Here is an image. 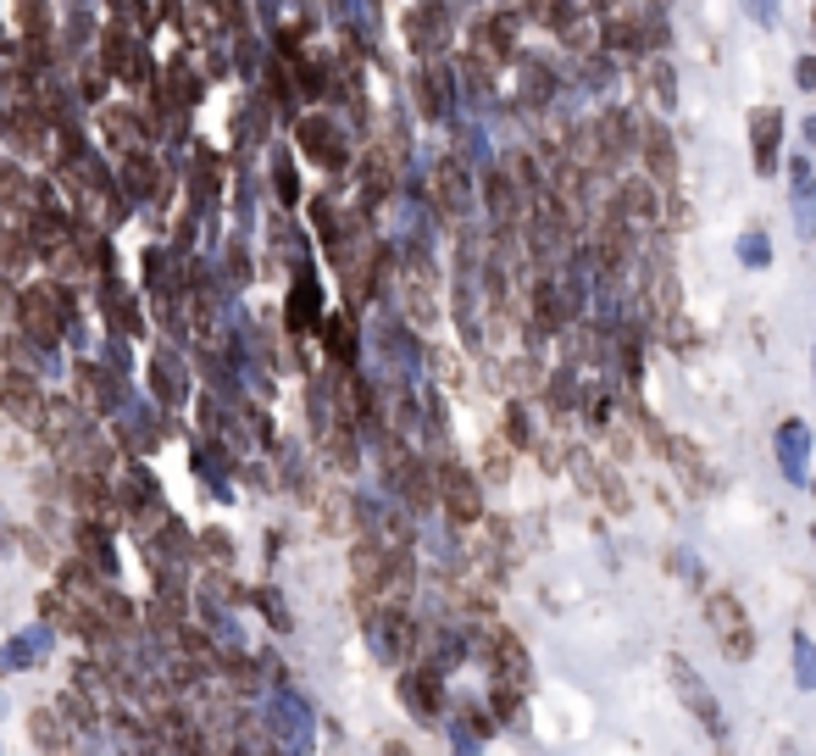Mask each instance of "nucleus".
Instances as JSON below:
<instances>
[{
	"instance_id": "24",
	"label": "nucleus",
	"mask_w": 816,
	"mask_h": 756,
	"mask_svg": "<svg viewBox=\"0 0 816 756\" xmlns=\"http://www.w3.org/2000/svg\"><path fill=\"white\" fill-rule=\"evenodd\" d=\"M106 134H112V145H117V150H134V139H139V123H134L128 112H106Z\"/></svg>"
},
{
	"instance_id": "7",
	"label": "nucleus",
	"mask_w": 816,
	"mask_h": 756,
	"mask_svg": "<svg viewBox=\"0 0 816 756\" xmlns=\"http://www.w3.org/2000/svg\"><path fill=\"white\" fill-rule=\"evenodd\" d=\"M639 150H645L650 179H656L661 190H672V184H678V150H672V134H667L661 123H650V128H645V139H639Z\"/></svg>"
},
{
	"instance_id": "17",
	"label": "nucleus",
	"mask_w": 816,
	"mask_h": 756,
	"mask_svg": "<svg viewBox=\"0 0 816 756\" xmlns=\"http://www.w3.org/2000/svg\"><path fill=\"white\" fill-rule=\"evenodd\" d=\"M406 29H411V45H417V50H439V40H444V18H439V7H417Z\"/></svg>"
},
{
	"instance_id": "5",
	"label": "nucleus",
	"mask_w": 816,
	"mask_h": 756,
	"mask_svg": "<svg viewBox=\"0 0 816 756\" xmlns=\"http://www.w3.org/2000/svg\"><path fill=\"white\" fill-rule=\"evenodd\" d=\"M672 685H678V696L689 701V712L700 718V729L705 734H722V718H716V701H711V690L694 679V667L683 662V656H672Z\"/></svg>"
},
{
	"instance_id": "18",
	"label": "nucleus",
	"mask_w": 816,
	"mask_h": 756,
	"mask_svg": "<svg viewBox=\"0 0 816 756\" xmlns=\"http://www.w3.org/2000/svg\"><path fill=\"white\" fill-rule=\"evenodd\" d=\"M7 128H12V145H18V150H45V117H39V112L18 106Z\"/></svg>"
},
{
	"instance_id": "2",
	"label": "nucleus",
	"mask_w": 816,
	"mask_h": 756,
	"mask_svg": "<svg viewBox=\"0 0 816 756\" xmlns=\"http://www.w3.org/2000/svg\"><path fill=\"white\" fill-rule=\"evenodd\" d=\"M0 406H7V417L23 429H45V411H50L34 373H0Z\"/></svg>"
},
{
	"instance_id": "4",
	"label": "nucleus",
	"mask_w": 816,
	"mask_h": 756,
	"mask_svg": "<svg viewBox=\"0 0 816 756\" xmlns=\"http://www.w3.org/2000/svg\"><path fill=\"white\" fill-rule=\"evenodd\" d=\"M656 179H622L616 184V195H611V206L633 223V228H656L661 223V201H656Z\"/></svg>"
},
{
	"instance_id": "21",
	"label": "nucleus",
	"mask_w": 816,
	"mask_h": 756,
	"mask_svg": "<svg viewBox=\"0 0 816 756\" xmlns=\"http://www.w3.org/2000/svg\"><path fill=\"white\" fill-rule=\"evenodd\" d=\"M772 150H778V112H761L756 117V167H772Z\"/></svg>"
},
{
	"instance_id": "16",
	"label": "nucleus",
	"mask_w": 816,
	"mask_h": 756,
	"mask_svg": "<svg viewBox=\"0 0 816 756\" xmlns=\"http://www.w3.org/2000/svg\"><path fill=\"white\" fill-rule=\"evenodd\" d=\"M67 729H72L67 712H34V718H29V734H34L39 745H50V751H67V745H72Z\"/></svg>"
},
{
	"instance_id": "6",
	"label": "nucleus",
	"mask_w": 816,
	"mask_h": 756,
	"mask_svg": "<svg viewBox=\"0 0 816 756\" xmlns=\"http://www.w3.org/2000/svg\"><path fill=\"white\" fill-rule=\"evenodd\" d=\"M489 662H495L500 679L528 685V651H522V640H517L506 623H489Z\"/></svg>"
},
{
	"instance_id": "10",
	"label": "nucleus",
	"mask_w": 816,
	"mask_h": 756,
	"mask_svg": "<svg viewBox=\"0 0 816 756\" xmlns=\"http://www.w3.org/2000/svg\"><path fill=\"white\" fill-rule=\"evenodd\" d=\"M72 390L83 395V406L95 411V417H106V411L117 406V384H112L95 362H78V368H72Z\"/></svg>"
},
{
	"instance_id": "11",
	"label": "nucleus",
	"mask_w": 816,
	"mask_h": 756,
	"mask_svg": "<svg viewBox=\"0 0 816 756\" xmlns=\"http://www.w3.org/2000/svg\"><path fill=\"white\" fill-rule=\"evenodd\" d=\"M78 556H83L89 567H101V578H112V573H117V551H112V540H106V523H101V518H83V523H78Z\"/></svg>"
},
{
	"instance_id": "19",
	"label": "nucleus",
	"mask_w": 816,
	"mask_h": 756,
	"mask_svg": "<svg viewBox=\"0 0 816 756\" xmlns=\"http://www.w3.org/2000/svg\"><path fill=\"white\" fill-rule=\"evenodd\" d=\"M61 712H67L72 729H95V723H101V718H95V701H89V690H78V685L61 696Z\"/></svg>"
},
{
	"instance_id": "26",
	"label": "nucleus",
	"mask_w": 816,
	"mask_h": 756,
	"mask_svg": "<svg viewBox=\"0 0 816 756\" xmlns=\"http://www.w3.org/2000/svg\"><path fill=\"white\" fill-rule=\"evenodd\" d=\"M201 540H206V556L228 562V534H223V529H212V534H201Z\"/></svg>"
},
{
	"instance_id": "15",
	"label": "nucleus",
	"mask_w": 816,
	"mask_h": 756,
	"mask_svg": "<svg viewBox=\"0 0 816 756\" xmlns=\"http://www.w3.org/2000/svg\"><path fill=\"white\" fill-rule=\"evenodd\" d=\"M101 306H106V323H112V334H134L139 328V306L117 290V284H106L101 290Z\"/></svg>"
},
{
	"instance_id": "22",
	"label": "nucleus",
	"mask_w": 816,
	"mask_h": 756,
	"mask_svg": "<svg viewBox=\"0 0 816 756\" xmlns=\"http://www.w3.org/2000/svg\"><path fill=\"white\" fill-rule=\"evenodd\" d=\"M0 201H7V206H29L34 201V190H29V179L18 173V167H0Z\"/></svg>"
},
{
	"instance_id": "12",
	"label": "nucleus",
	"mask_w": 816,
	"mask_h": 756,
	"mask_svg": "<svg viewBox=\"0 0 816 756\" xmlns=\"http://www.w3.org/2000/svg\"><path fill=\"white\" fill-rule=\"evenodd\" d=\"M400 696H406V707H417L422 718H439V674H433V667H417V674H406V679H400Z\"/></svg>"
},
{
	"instance_id": "23",
	"label": "nucleus",
	"mask_w": 816,
	"mask_h": 756,
	"mask_svg": "<svg viewBox=\"0 0 816 756\" xmlns=\"http://www.w3.org/2000/svg\"><path fill=\"white\" fill-rule=\"evenodd\" d=\"M328 346H333V357L350 368V357H355V328H350V317H333V323H328Z\"/></svg>"
},
{
	"instance_id": "9",
	"label": "nucleus",
	"mask_w": 816,
	"mask_h": 756,
	"mask_svg": "<svg viewBox=\"0 0 816 756\" xmlns=\"http://www.w3.org/2000/svg\"><path fill=\"white\" fill-rule=\"evenodd\" d=\"M301 150L322 167H344V145H339V128L328 117H306L301 123Z\"/></svg>"
},
{
	"instance_id": "14",
	"label": "nucleus",
	"mask_w": 816,
	"mask_h": 756,
	"mask_svg": "<svg viewBox=\"0 0 816 756\" xmlns=\"http://www.w3.org/2000/svg\"><path fill=\"white\" fill-rule=\"evenodd\" d=\"M34 257V234L29 228H0V273H23Z\"/></svg>"
},
{
	"instance_id": "1",
	"label": "nucleus",
	"mask_w": 816,
	"mask_h": 756,
	"mask_svg": "<svg viewBox=\"0 0 816 756\" xmlns=\"http://www.w3.org/2000/svg\"><path fill=\"white\" fill-rule=\"evenodd\" d=\"M705 618H711V634H716L722 656H734V662H750V656H756V629H750L739 596L711 590V596H705Z\"/></svg>"
},
{
	"instance_id": "27",
	"label": "nucleus",
	"mask_w": 816,
	"mask_h": 756,
	"mask_svg": "<svg viewBox=\"0 0 816 756\" xmlns=\"http://www.w3.org/2000/svg\"><path fill=\"white\" fill-rule=\"evenodd\" d=\"M101 90H106V78L89 67V72H83V101H101Z\"/></svg>"
},
{
	"instance_id": "20",
	"label": "nucleus",
	"mask_w": 816,
	"mask_h": 756,
	"mask_svg": "<svg viewBox=\"0 0 816 756\" xmlns=\"http://www.w3.org/2000/svg\"><path fill=\"white\" fill-rule=\"evenodd\" d=\"M18 29L23 34H50V0H18Z\"/></svg>"
},
{
	"instance_id": "3",
	"label": "nucleus",
	"mask_w": 816,
	"mask_h": 756,
	"mask_svg": "<svg viewBox=\"0 0 816 756\" xmlns=\"http://www.w3.org/2000/svg\"><path fill=\"white\" fill-rule=\"evenodd\" d=\"M439 500H444V512L456 518V523H478V518H484L478 484H473V473L456 467V462H439Z\"/></svg>"
},
{
	"instance_id": "8",
	"label": "nucleus",
	"mask_w": 816,
	"mask_h": 756,
	"mask_svg": "<svg viewBox=\"0 0 816 756\" xmlns=\"http://www.w3.org/2000/svg\"><path fill=\"white\" fill-rule=\"evenodd\" d=\"M433 201L444 206V217H462L473 190H467V173H462V161H439L433 167Z\"/></svg>"
},
{
	"instance_id": "25",
	"label": "nucleus",
	"mask_w": 816,
	"mask_h": 756,
	"mask_svg": "<svg viewBox=\"0 0 816 756\" xmlns=\"http://www.w3.org/2000/svg\"><path fill=\"white\" fill-rule=\"evenodd\" d=\"M212 12H217V23H228V29H245V7H239V0H212Z\"/></svg>"
},
{
	"instance_id": "13",
	"label": "nucleus",
	"mask_w": 816,
	"mask_h": 756,
	"mask_svg": "<svg viewBox=\"0 0 816 756\" xmlns=\"http://www.w3.org/2000/svg\"><path fill=\"white\" fill-rule=\"evenodd\" d=\"M101 50H106V72H128V78H139V72H145L139 45H134L123 29H106V34H101Z\"/></svg>"
}]
</instances>
